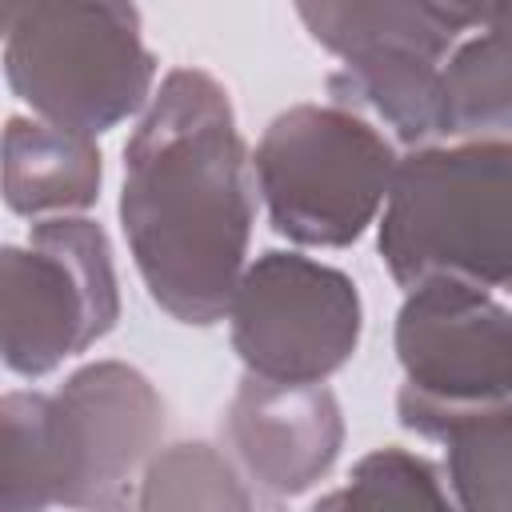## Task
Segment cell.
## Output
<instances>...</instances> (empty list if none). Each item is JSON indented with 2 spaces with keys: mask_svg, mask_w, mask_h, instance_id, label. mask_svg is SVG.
Wrapping results in <instances>:
<instances>
[{
  "mask_svg": "<svg viewBox=\"0 0 512 512\" xmlns=\"http://www.w3.org/2000/svg\"><path fill=\"white\" fill-rule=\"evenodd\" d=\"M88 512H136V508H132V484H128L124 492H116V496H108V500L92 504Z\"/></svg>",
  "mask_w": 512,
  "mask_h": 512,
  "instance_id": "cell-17",
  "label": "cell"
},
{
  "mask_svg": "<svg viewBox=\"0 0 512 512\" xmlns=\"http://www.w3.org/2000/svg\"><path fill=\"white\" fill-rule=\"evenodd\" d=\"M164 400L156 384L124 360H92L48 392V440L56 464V504L88 512L124 492L160 452Z\"/></svg>",
  "mask_w": 512,
  "mask_h": 512,
  "instance_id": "cell-9",
  "label": "cell"
},
{
  "mask_svg": "<svg viewBox=\"0 0 512 512\" xmlns=\"http://www.w3.org/2000/svg\"><path fill=\"white\" fill-rule=\"evenodd\" d=\"M136 512H252L236 464L208 440L164 444L132 484Z\"/></svg>",
  "mask_w": 512,
  "mask_h": 512,
  "instance_id": "cell-14",
  "label": "cell"
},
{
  "mask_svg": "<svg viewBox=\"0 0 512 512\" xmlns=\"http://www.w3.org/2000/svg\"><path fill=\"white\" fill-rule=\"evenodd\" d=\"M312 512H460L444 468L428 456L384 444L352 464V476L324 492Z\"/></svg>",
  "mask_w": 512,
  "mask_h": 512,
  "instance_id": "cell-15",
  "label": "cell"
},
{
  "mask_svg": "<svg viewBox=\"0 0 512 512\" xmlns=\"http://www.w3.org/2000/svg\"><path fill=\"white\" fill-rule=\"evenodd\" d=\"M4 204L28 220L80 216L96 204L104 160L96 140L52 128L36 116H8L4 124Z\"/></svg>",
  "mask_w": 512,
  "mask_h": 512,
  "instance_id": "cell-11",
  "label": "cell"
},
{
  "mask_svg": "<svg viewBox=\"0 0 512 512\" xmlns=\"http://www.w3.org/2000/svg\"><path fill=\"white\" fill-rule=\"evenodd\" d=\"M4 76L36 120L96 140L156 96V56L140 8L112 0H32L0 8Z\"/></svg>",
  "mask_w": 512,
  "mask_h": 512,
  "instance_id": "cell-3",
  "label": "cell"
},
{
  "mask_svg": "<svg viewBox=\"0 0 512 512\" xmlns=\"http://www.w3.org/2000/svg\"><path fill=\"white\" fill-rule=\"evenodd\" d=\"M0 488L4 512H48L56 504L44 392H8L0 400Z\"/></svg>",
  "mask_w": 512,
  "mask_h": 512,
  "instance_id": "cell-16",
  "label": "cell"
},
{
  "mask_svg": "<svg viewBox=\"0 0 512 512\" xmlns=\"http://www.w3.org/2000/svg\"><path fill=\"white\" fill-rule=\"evenodd\" d=\"M120 320L108 232L88 216L32 224L0 252V352L16 376H48Z\"/></svg>",
  "mask_w": 512,
  "mask_h": 512,
  "instance_id": "cell-6",
  "label": "cell"
},
{
  "mask_svg": "<svg viewBox=\"0 0 512 512\" xmlns=\"http://www.w3.org/2000/svg\"><path fill=\"white\" fill-rule=\"evenodd\" d=\"M396 416L444 444V480L460 512H512V400L464 412L396 404Z\"/></svg>",
  "mask_w": 512,
  "mask_h": 512,
  "instance_id": "cell-12",
  "label": "cell"
},
{
  "mask_svg": "<svg viewBox=\"0 0 512 512\" xmlns=\"http://www.w3.org/2000/svg\"><path fill=\"white\" fill-rule=\"evenodd\" d=\"M392 140L344 104H292L268 120L252 176L280 236L304 248H348L392 196Z\"/></svg>",
  "mask_w": 512,
  "mask_h": 512,
  "instance_id": "cell-5",
  "label": "cell"
},
{
  "mask_svg": "<svg viewBox=\"0 0 512 512\" xmlns=\"http://www.w3.org/2000/svg\"><path fill=\"white\" fill-rule=\"evenodd\" d=\"M228 336L248 376L324 384L360 344L364 300L348 272L304 252L256 256L228 304Z\"/></svg>",
  "mask_w": 512,
  "mask_h": 512,
  "instance_id": "cell-7",
  "label": "cell"
},
{
  "mask_svg": "<svg viewBox=\"0 0 512 512\" xmlns=\"http://www.w3.org/2000/svg\"><path fill=\"white\" fill-rule=\"evenodd\" d=\"M224 436L248 480L272 496H300L336 468L344 412L328 384L244 376L224 412Z\"/></svg>",
  "mask_w": 512,
  "mask_h": 512,
  "instance_id": "cell-10",
  "label": "cell"
},
{
  "mask_svg": "<svg viewBox=\"0 0 512 512\" xmlns=\"http://www.w3.org/2000/svg\"><path fill=\"white\" fill-rule=\"evenodd\" d=\"M396 404L464 412L512 400V312L484 288L428 276L396 312Z\"/></svg>",
  "mask_w": 512,
  "mask_h": 512,
  "instance_id": "cell-8",
  "label": "cell"
},
{
  "mask_svg": "<svg viewBox=\"0 0 512 512\" xmlns=\"http://www.w3.org/2000/svg\"><path fill=\"white\" fill-rule=\"evenodd\" d=\"M256 176L228 88L204 68L164 72L124 144L120 228L148 296L180 324L228 316L248 268Z\"/></svg>",
  "mask_w": 512,
  "mask_h": 512,
  "instance_id": "cell-1",
  "label": "cell"
},
{
  "mask_svg": "<svg viewBox=\"0 0 512 512\" xmlns=\"http://www.w3.org/2000/svg\"><path fill=\"white\" fill-rule=\"evenodd\" d=\"M448 140H512V4H484L444 64Z\"/></svg>",
  "mask_w": 512,
  "mask_h": 512,
  "instance_id": "cell-13",
  "label": "cell"
},
{
  "mask_svg": "<svg viewBox=\"0 0 512 512\" xmlns=\"http://www.w3.org/2000/svg\"><path fill=\"white\" fill-rule=\"evenodd\" d=\"M376 248L404 292L428 276L512 288V140H448L400 156Z\"/></svg>",
  "mask_w": 512,
  "mask_h": 512,
  "instance_id": "cell-2",
  "label": "cell"
},
{
  "mask_svg": "<svg viewBox=\"0 0 512 512\" xmlns=\"http://www.w3.org/2000/svg\"><path fill=\"white\" fill-rule=\"evenodd\" d=\"M296 16L340 60L328 76L332 104L376 112L412 152L444 144V64L480 24L484 4L352 0L296 4Z\"/></svg>",
  "mask_w": 512,
  "mask_h": 512,
  "instance_id": "cell-4",
  "label": "cell"
}]
</instances>
